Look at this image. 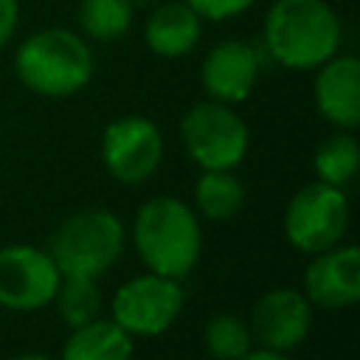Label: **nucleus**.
I'll return each instance as SVG.
<instances>
[{
  "label": "nucleus",
  "mask_w": 360,
  "mask_h": 360,
  "mask_svg": "<svg viewBox=\"0 0 360 360\" xmlns=\"http://www.w3.org/2000/svg\"><path fill=\"white\" fill-rule=\"evenodd\" d=\"M270 59L287 70H315L338 53L343 25L326 0H273L262 22Z\"/></svg>",
  "instance_id": "obj_1"
},
{
  "label": "nucleus",
  "mask_w": 360,
  "mask_h": 360,
  "mask_svg": "<svg viewBox=\"0 0 360 360\" xmlns=\"http://www.w3.org/2000/svg\"><path fill=\"white\" fill-rule=\"evenodd\" d=\"M132 239L149 273L186 278L202 253V228L191 205L177 197L146 200L132 225Z\"/></svg>",
  "instance_id": "obj_2"
},
{
  "label": "nucleus",
  "mask_w": 360,
  "mask_h": 360,
  "mask_svg": "<svg viewBox=\"0 0 360 360\" xmlns=\"http://www.w3.org/2000/svg\"><path fill=\"white\" fill-rule=\"evenodd\" d=\"M96 59L90 42L62 25L28 34L14 53L17 79L37 96L68 98L84 90L93 79Z\"/></svg>",
  "instance_id": "obj_3"
},
{
  "label": "nucleus",
  "mask_w": 360,
  "mask_h": 360,
  "mask_svg": "<svg viewBox=\"0 0 360 360\" xmlns=\"http://www.w3.org/2000/svg\"><path fill=\"white\" fill-rule=\"evenodd\" d=\"M124 222L107 208H82L70 214L51 236V259L62 276L101 278L124 253Z\"/></svg>",
  "instance_id": "obj_4"
},
{
  "label": "nucleus",
  "mask_w": 360,
  "mask_h": 360,
  "mask_svg": "<svg viewBox=\"0 0 360 360\" xmlns=\"http://www.w3.org/2000/svg\"><path fill=\"white\" fill-rule=\"evenodd\" d=\"M180 141L186 155L202 169H236L250 146V129L233 104L197 101L180 118Z\"/></svg>",
  "instance_id": "obj_5"
},
{
  "label": "nucleus",
  "mask_w": 360,
  "mask_h": 360,
  "mask_svg": "<svg viewBox=\"0 0 360 360\" xmlns=\"http://www.w3.org/2000/svg\"><path fill=\"white\" fill-rule=\"evenodd\" d=\"M349 225V200L340 186L315 180L298 188L284 208V239L301 253H321L340 245Z\"/></svg>",
  "instance_id": "obj_6"
},
{
  "label": "nucleus",
  "mask_w": 360,
  "mask_h": 360,
  "mask_svg": "<svg viewBox=\"0 0 360 360\" xmlns=\"http://www.w3.org/2000/svg\"><path fill=\"white\" fill-rule=\"evenodd\" d=\"M183 312V287L177 278L143 273L112 292L110 315L132 338L163 335Z\"/></svg>",
  "instance_id": "obj_7"
},
{
  "label": "nucleus",
  "mask_w": 360,
  "mask_h": 360,
  "mask_svg": "<svg viewBox=\"0 0 360 360\" xmlns=\"http://www.w3.org/2000/svg\"><path fill=\"white\" fill-rule=\"evenodd\" d=\"M163 160V132L146 115H121L101 132V163L121 186L146 183Z\"/></svg>",
  "instance_id": "obj_8"
},
{
  "label": "nucleus",
  "mask_w": 360,
  "mask_h": 360,
  "mask_svg": "<svg viewBox=\"0 0 360 360\" xmlns=\"http://www.w3.org/2000/svg\"><path fill=\"white\" fill-rule=\"evenodd\" d=\"M62 273L48 250L37 245L0 248V307L34 312L53 301Z\"/></svg>",
  "instance_id": "obj_9"
},
{
  "label": "nucleus",
  "mask_w": 360,
  "mask_h": 360,
  "mask_svg": "<svg viewBox=\"0 0 360 360\" xmlns=\"http://www.w3.org/2000/svg\"><path fill=\"white\" fill-rule=\"evenodd\" d=\"M248 326L262 349L290 352L301 346L312 329V304L292 287H276L256 301Z\"/></svg>",
  "instance_id": "obj_10"
},
{
  "label": "nucleus",
  "mask_w": 360,
  "mask_h": 360,
  "mask_svg": "<svg viewBox=\"0 0 360 360\" xmlns=\"http://www.w3.org/2000/svg\"><path fill=\"white\" fill-rule=\"evenodd\" d=\"M262 59L259 51L245 39H222L202 56L200 84L208 98L222 104L245 101L259 82Z\"/></svg>",
  "instance_id": "obj_11"
},
{
  "label": "nucleus",
  "mask_w": 360,
  "mask_h": 360,
  "mask_svg": "<svg viewBox=\"0 0 360 360\" xmlns=\"http://www.w3.org/2000/svg\"><path fill=\"white\" fill-rule=\"evenodd\" d=\"M304 295L323 309H343L360 301V250L335 245L312 256L304 270Z\"/></svg>",
  "instance_id": "obj_12"
},
{
  "label": "nucleus",
  "mask_w": 360,
  "mask_h": 360,
  "mask_svg": "<svg viewBox=\"0 0 360 360\" xmlns=\"http://www.w3.org/2000/svg\"><path fill=\"white\" fill-rule=\"evenodd\" d=\"M312 98L323 121L354 132L360 124V59L354 53H335L318 65Z\"/></svg>",
  "instance_id": "obj_13"
},
{
  "label": "nucleus",
  "mask_w": 360,
  "mask_h": 360,
  "mask_svg": "<svg viewBox=\"0 0 360 360\" xmlns=\"http://www.w3.org/2000/svg\"><path fill=\"white\" fill-rule=\"evenodd\" d=\"M202 17L186 0H166L152 6L143 22V42L160 59L188 56L202 37Z\"/></svg>",
  "instance_id": "obj_14"
},
{
  "label": "nucleus",
  "mask_w": 360,
  "mask_h": 360,
  "mask_svg": "<svg viewBox=\"0 0 360 360\" xmlns=\"http://www.w3.org/2000/svg\"><path fill=\"white\" fill-rule=\"evenodd\" d=\"M135 338L124 332L112 318H93L73 326L62 346L59 360H132Z\"/></svg>",
  "instance_id": "obj_15"
},
{
  "label": "nucleus",
  "mask_w": 360,
  "mask_h": 360,
  "mask_svg": "<svg viewBox=\"0 0 360 360\" xmlns=\"http://www.w3.org/2000/svg\"><path fill=\"white\" fill-rule=\"evenodd\" d=\"M194 202L197 211L214 222H225L239 214L245 202V186L233 174V169H214L202 172L194 183Z\"/></svg>",
  "instance_id": "obj_16"
},
{
  "label": "nucleus",
  "mask_w": 360,
  "mask_h": 360,
  "mask_svg": "<svg viewBox=\"0 0 360 360\" xmlns=\"http://www.w3.org/2000/svg\"><path fill=\"white\" fill-rule=\"evenodd\" d=\"M135 0H82L76 11L82 37L96 42L127 37L135 22Z\"/></svg>",
  "instance_id": "obj_17"
},
{
  "label": "nucleus",
  "mask_w": 360,
  "mask_h": 360,
  "mask_svg": "<svg viewBox=\"0 0 360 360\" xmlns=\"http://www.w3.org/2000/svg\"><path fill=\"white\" fill-rule=\"evenodd\" d=\"M312 166H315L318 180L343 188V186L357 174V166H360V146H357V138H354L352 132H346V129H335V135H329V138L315 149Z\"/></svg>",
  "instance_id": "obj_18"
},
{
  "label": "nucleus",
  "mask_w": 360,
  "mask_h": 360,
  "mask_svg": "<svg viewBox=\"0 0 360 360\" xmlns=\"http://www.w3.org/2000/svg\"><path fill=\"white\" fill-rule=\"evenodd\" d=\"M202 346L214 360H242L253 349V335L239 315L217 312L202 326Z\"/></svg>",
  "instance_id": "obj_19"
},
{
  "label": "nucleus",
  "mask_w": 360,
  "mask_h": 360,
  "mask_svg": "<svg viewBox=\"0 0 360 360\" xmlns=\"http://www.w3.org/2000/svg\"><path fill=\"white\" fill-rule=\"evenodd\" d=\"M59 318L73 329L82 326L93 318L101 315V292L96 278H84V276H62L53 301Z\"/></svg>",
  "instance_id": "obj_20"
},
{
  "label": "nucleus",
  "mask_w": 360,
  "mask_h": 360,
  "mask_svg": "<svg viewBox=\"0 0 360 360\" xmlns=\"http://www.w3.org/2000/svg\"><path fill=\"white\" fill-rule=\"evenodd\" d=\"M202 20L211 22H225L233 17H242L248 8L256 6V0H186Z\"/></svg>",
  "instance_id": "obj_21"
},
{
  "label": "nucleus",
  "mask_w": 360,
  "mask_h": 360,
  "mask_svg": "<svg viewBox=\"0 0 360 360\" xmlns=\"http://www.w3.org/2000/svg\"><path fill=\"white\" fill-rule=\"evenodd\" d=\"M20 25V0H0V51L11 42Z\"/></svg>",
  "instance_id": "obj_22"
},
{
  "label": "nucleus",
  "mask_w": 360,
  "mask_h": 360,
  "mask_svg": "<svg viewBox=\"0 0 360 360\" xmlns=\"http://www.w3.org/2000/svg\"><path fill=\"white\" fill-rule=\"evenodd\" d=\"M242 360H292V357H287V352H273V349H250Z\"/></svg>",
  "instance_id": "obj_23"
},
{
  "label": "nucleus",
  "mask_w": 360,
  "mask_h": 360,
  "mask_svg": "<svg viewBox=\"0 0 360 360\" xmlns=\"http://www.w3.org/2000/svg\"><path fill=\"white\" fill-rule=\"evenodd\" d=\"M11 360H53V357L42 354V352H22V354H14Z\"/></svg>",
  "instance_id": "obj_24"
}]
</instances>
